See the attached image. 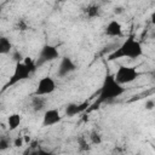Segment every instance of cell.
Returning <instances> with one entry per match:
<instances>
[{
  "mask_svg": "<svg viewBox=\"0 0 155 155\" xmlns=\"http://www.w3.org/2000/svg\"><path fill=\"white\" fill-rule=\"evenodd\" d=\"M57 88V84L54 81L53 78L51 76H42L41 79H39L34 94L36 96H50L52 94Z\"/></svg>",
  "mask_w": 155,
  "mask_h": 155,
  "instance_id": "obj_5",
  "label": "cell"
},
{
  "mask_svg": "<svg viewBox=\"0 0 155 155\" xmlns=\"http://www.w3.org/2000/svg\"><path fill=\"white\" fill-rule=\"evenodd\" d=\"M144 107H145L147 110H151V109H154V108H155V101H154V99H148V101H145Z\"/></svg>",
  "mask_w": 155,
  "mask_h": 155,
  "instance_id": "obj_19",
  "label": "cell"
},
{
  "mask_svg": "<svg viewBox=\"0 0 155 155\" xmlns=\"http://www.w3.org/2000/svg\"><path fill=\"white\" fill-rule=\"evenodd\" d=\"M104 34L109 38H119L122 34V25L119 21L111 19L104 27Z\"/></svg>",
  "mask_w": 155,
  "mask_h": 155,
  "instance_id": "obj_9",
  "label": "cell"
},
{
  "mask_svg": "<svg viewBox=\"0 0 155 155\" xmlns=\"http://www.w3.org/2000/svg\"><path fill=\"white\" fill-rule=\"evenodd\" d=\"M125 12V8L122 7V6H116L115 8H114V13L116 15V16H119V15H122Z\"/></svg>",
  "mask_w": 155,
  "mask_h": 155,
  "instance_id": "obj_20",
  "label": "cell"
},
{
  "mask_svg": "<svg viewBox=\"0 0 155 155\" xmlns=\"http://www.w3.org/2000/svg\"><path fill=\"white\" fill-rule=\"evenodd\" d=\"M63 116L61 111L56 108H48L44 111L42 115V126L44 127H52L62 121Z\"/></svg>",
  "mask_w": 155,
  "mask_h": 155,
  "instance_id": "obj_7",
  "label": "cell"
},
{
  "mask_svg": "<svg viewBox=\"0 0 155 155\" xmlns=\"http://www.w3.org/2000/svg\"><path fill=\"white\" fill-rule=\"evenodd\" d=\"M10 139L8 138H6L5 136H2L1 138H0V151H5V150H7L8 148H10Z\"/></svg>",
  "mask_w": 155,
  "mask_h": 155,
  "instance_id": "obj_17",
  "label": "cell"
},
{
  "mask_svg": "<svg viewBox=\"0 0 155 155\" xmlns=\"http://www.w3.org/2000/svg\"><path fill=\"white\" fill-rule=\"evenodd\" d=\"M12 144H13L16 148H21V147L24 144V140H23V138H22V137H16V138L13 139Z\"/></svg>",
  "mask_w": 155,
  "mask_h": 155,
  "instance_id": "obj_18",
  "label": "cell"
},
{
  "mask_svg": "<svg viewBox=\"0 0 155 155\" xmlns=\"http://www.w3.org/2000/svg\"><path fill=\"white\" fill-rule=\"evenodd\" d=\"M35 69H36V63L33 61V58L29 57V56L24 57L23 62L15 63L13 73L10 76L5 87H11V86H13V85H16L21 81H24V80L29 79V76L35 71Z\"/></svg>",
  "mask_w": 155,
  "mask_h": 155,
  "instance_id": "obj_3",
  "label": "cell"
},
{
  "mask_svg": "<svg viewBox=\"0 0 155 155\" xmlns=\"http://www.w3.org/2000/svg\"><path fill=\"white\" fill-rule=\"evenodd\" d=\"M143 54V46L142 44L134 38V36H128L125 39L117 48H115L109 56V61H116V59H137Z\"/></svg>",
  "mask_w": 155,
  "mask_h": 155,
  "instance_id": "obj_2",
  "label": "cell"
},
{
  "mask_svg": "<svg viewBox=\"0 0 155 155\" xmlns=\"http://www.w3.org/2000/svg\"><path fill=\"white\" fill-rule=\"evenodd\" d=\"M76 69H78V67H76L75 62L70 57L64 56L59 61V64H58V68H57V75L59 78H65L69 74H71L73 71H75Z\"/></svg>",
  "mask_w": 155,
  "mask_h": 155,
  "instance_id": "obj_8",
  "label": "cell"
},
{
  "mask_svg": "<svg viewBox=\"0 0 155 155\" xmlns=\"http://www.w3.org/2000/svg\"><path fill=\"white\" fill-rule=\"evenodd\" d=\"M30 105H31V109L34 111H41V110L45 109L46 99L44 98V96H36V94H34V97L31 98Z\"/></svg>",
  "mask_w": 155,
  "mask_h": 155,
  "instance_id": "obj_12",
  "label": "cell"
},
{
  "mask_svg": "<svg viewBox=\"0 0 155 155\" xmlns=\"http://www.w3.org/2000/svg\"><path fill=\"white\" fill-rule=\"evenodd\" d=\"M59 58V51L58 48L54 46V45H51V44H45L40 52H39V59H38V63L39 64H44V63H47V62H52V61H56Z\"/></svg>",
  "mask_w": 155,
  "mask_h": 155,
  "instance_id": "obj_6",
  "label": "cell"
},
{
  "mask_svg": "<svg viewBox=\"0 0 155 155\" xmlns=\"http://www.w3.org/2000/svg\"><path fill=\"white\" fill-rule=\"evenodd\" d=\"M151 79L155 80V71H153V75H151Z\"/></svg>",
  "mask_w": 155,
  "mask_h": 155,
  "instance_id": "obj_21",
  "label": "cell"
},
{
  "mask_svg": "<svg viewBox=\"0 0 155 155\" xmlns=\"http://www.w3.org/2000/svg\"><path fill=\"white\" fill-rule=\"evenodd\" d=\"M125 92H126V88L124 87V85H121L116 81V79L114 78V74L108 73L104 76V80L102 82L101 90L98 92V98H97L94 105L114 102Z\"/></svg>",
  "mask_w": 155,
  "mask_h": 155,
  "instance_id": "obj_1",
  "label": "cell"
},
{
  "mask_svg": "<svg viewBox=\"0 0 155 155\" xmlns=\"http://www.w3.org/2000/svg\"><path fill=\"white\" fill-rule=\"evenodd\" d=\"M84 13H85L86 18H88V19H94V18L99 17V15H101V7H99L98 5H96V4H91V5H88V6L84 10Z\"/></svg>",
  "mask_w": 155,
  "mask_h": 155,
  "instance_id": "obj_13",
  "label": "cell"
},
{
  "mask_svg": "<svg viewBox=\"0 0 155 155\" xmlns=\"http://www.w3.org/2000/svg\"><path fill=\"white\" fill-rule=\"evenodd\" d=\"M12 51H13V47H12V42L10 41V39L7 36H1L0 38V53L2 56H6V54H10Z\"/></svg>",
  "mask_w": 155,
  "mask_h": 155,
  "instance_id": "obj_14",
  "label": "cell"
},
{
  "mask_svg": "<svg viewBox=\"0 0 155 155\" xmlns=\"http://www.w3.org/2000/svg\"><path fill=\"white\" fill-rule=\"evenodd\" d=\"M139 75H140V73L138 71V69L136 67H131V65H120L116 69V71L114 73V78L121 85L132 84L133 81H136L139 78Z\"/></svg>",
  "mask_w": 155,
  "mask_h": 155,
  "instance_id": "obj_4",
  "label": "cell"
},
{
  "mask_svg": "<svg viewBox=\"0 0 155 155\" xmlns=\"http://www.w3.org/2000/svg\"><path fill=\"white\" fill-rule=\"evenodd\" d=\"M88 138H90L91 144H93V145H99V144L102 143V136H101L97 131H92V132L90 133Z\"/></svg>",
  "mask_w": 155,
  "mask_h": 155,
  "instance_id": "obj_15",
  "label": "cell"
},
{
  "mask_svg": "<svg viewBox=\"0 0 155 155\" xmlns=\"http://www.w3.org/2000/svg\"><path fill=\"white\" fill-rule=\"evenodd\" d=\"M88 107L87 102H82V103H69L65 105L64 108V115L68 117H74L78 114H81L82 111H85Z\"/></svg>",
  "mask_w": 155,
  "mask_h": 155,
  "instance_id": "obj_10",
  "label": "cell"
},
{
  "mask_svg": "<svg viewBox=\"0 0 155 155\" xmlns=\"http://www.w3.org/2000/svg\"><path fill=\"white\" fill-rule=\"evenodd\" d=\"M6 124H7V128L10 131H15L19 127V125L22 124V115L18 113H12L7 116L6 119Z\"/></svg>",
  "mask_w": 155,
  "mask_h": 155,
  "instance_id": "obj_11",
  "label": "cell"
},
{
  "mask_svg": "<svg viewBox=\"0 0 155 155\" xmlns=\"http://www.w3.org/2000/svg\"><path fill=\"white\" fill-rule=\"evenodd\" d=\"M10 54H11V58H12V61H13L15 63H19V62H23V61H24V56H23V53H22L21 51L13 50Z\"/></svg>",
  "mask_w": 155,
  "mask_h": 155,
  "instance_id": "obj_16",
  "label": "cell"
}]
</instances>
